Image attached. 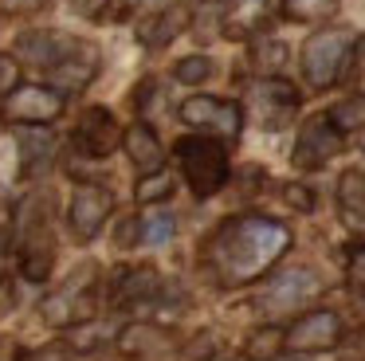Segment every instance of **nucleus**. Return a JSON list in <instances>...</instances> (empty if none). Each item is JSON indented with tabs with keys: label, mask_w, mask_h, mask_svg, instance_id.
I'll use <instances>...</instances> for the list:
<instances>
[{
	"label": "nucleus",
	"mask_w": 365,
	"mask_h": 361,
	"mask_svg": "<svg viewBox=\"0 0 365 361\" xmlns=\"http://www.w3.org/2000/svg\"><path fill=\"white\" fill-rule=\"evenodd\" d=\"M291 248L287 224L267 216H240L220 224L208 243V263L224 283H252Z\"/></svg>",
	"instance_id": "f257e3e1"
},
{
	"label": "nucleus",
	"mask_w": 365,
	"mask_h": 361,
	"mask_svg": "<svg viewBox=\"0 0 365 361\" xmlns=\"http://www.w3.org/2000/svg\"><path fill=\"white\" fill-rule=\"evenodd\" d=\"M349 55H354V31L346 28H326V31H314L302 47V75H307L310 86L326 91L341 78Z\"/></svg>",
	"instance_id": "f03ea898"
},
{
	"label": "nucleus",
	"mask_w": 365,
	"mask_h": 361,
	"mask_svg": "<svg viewBox=\"0 0 365 361\" xmlns=\"http://www.w3.org/2000/svg\"><path fill=\"white\" fill-rule=\"evenodd\" d=\"M177 157H181L185 180L197 196H212L228 180V153L220 141L212 138H181L177 141Z\"/></svg>",
	"instance_id": "7ed1b4c3"
},
{
	"label": "nucleus",
	"mask_w": 365,
	"mask_h": 361,
	"mask_svg": "<svg viewBox=\"0 0 365 361\" xmlns=\"http://www.w3.org/2000/svg\"><path fill=\"white\" fill-rule=\"evenodd\" d=\"M4 122L12 126H43L56 122L63 114V94L56 86H40V83H20L12 94H4Z\"/></svg>",
	"instance_id": "20e7f679"
},
{
	"label": "nucleus",
	"mask_w": 365,
	"mask_h": 361,
	"mask_svg": "<svg viewBox=\"0 0 365 361\" xmlns=\"http://www.w3.org/2000/svg\"><path fill=\"white\" fill-rule=\"evenodd\" d=\"M181 122L185 126H200V130H212V133H220L224 141H240L244 110H240V102H228V98L192 94V98L181 102Z\"/></svg>",
	"instance_id": "39448f33"
},
{
	"label": "nucleus",
	"mask_w": 365,
	"mask_h": 361,
	"mask_svg": "<svg viewBox=\"0 0 365 361\" xmlns=\"http://www.w3.org/2000/svg\"><path fill=\"white\" fill-rule=\"evenodd\" d=\"M110 208H114V196L106 193L103 185H79L75 188V196H71V208H67V224H71V232H75V240H95L98 232H103V224H106V216H110Z\"/></svg>",
	"instance_id": "423d86ee"
},
{
	"label": "nucleus",
	"mask_w": 365,
	"mask_h": 361,
	"mask_svg": "<svg viewBox=\"0 0 365 361\" xmlns=\"http://www.w3.org/2000/svg\"><path fill=\"white\" fill-rule=\"evenodd\" d=\"M338 149H341V130L338 126H334L330 118H310V122L302 126L299 141H294L291 161L299 165V169H322Z\"/></svg>",
	"instance_id": "0eeeda50"
},
{
	"label": "nucleus",
	"mask_w": 365,
	"mask_h": 361,
	"mask_svg": "<svg viewBox=\"0 0 365 361\" xmlns=\"http://www.w3.org/2000/svg\"><path fill=\"white\" fill-rule=\"evenodd\" d=\"M338 337H341L338 314L334 310H310V314H302V318L291 322V330H287V350L318 353V350H330Z\"/></svg>",
	"instance_id": "6e6552de"
},
{
	"label": "nucleus",
	"mask_w": 365,
	"mask_h": 361,
	"mask_svg": "<svg viewBox=\"0 0 365 361\" xmlns=\"http://www.w3.org/2000/svg\"><path fill=\"white\" fill-rule=\"evenodd\" d=\"M51 263H56V240L48 232V220L32 216L24 224V240H20V271H24V279L43 283L51 275Z\"/></svg>",
	"instance_id": "1a4fd4ad"
},
{
	"label": "nucleus",
	"mask_w": 365,
	"mask_h": 361,
	"mask_svg": "<svg viewBox=\"0 0 365 361\" xmlns=\"http://www.w3.org/2000/svg\"><path fill=\"white\" fill-rule=\"evenodd\" d=\"M122 141V130L114 122V114L106 106H91L83 110L79 126H75V146L83 149L87 157H106L114 153V146Z\"/></svg>",
	"instance_id": "9d476101"
},
{
	"label": "nucleus",
	"mask_w": 365,
	"mask_h": 361,
	"mask_svg": "<svg viewBox=\"0 0 365 361\" xmlns=\"http://www.w3.org/2000/svg\"><path fill=\"white\" fill-rule=\"evenodd\" d=\"M318 295V275L314 271H283L279 279H271L267 295L259 298V306L267 314H287V310H299L307 298Z\"/></svg>",
	"instance_id": "9b49d317"
},
{
	"label": "nucleus",
	"mask_w": 365,
	"mask_h": 361,
	"mask_svg": "<svg viewBox=\"0 0 365 361\" xmlns=\"http://www.w3.org/2000/svg\"><path fill=\"white\" fill-rule=\"evenodd\" d=\"M95 71H98V51L91 44H83V39H75V47L48 71V75L59 91H83V86L95 78Z\"/></svg>",
	"instance_id": "f8f14e48"
},
{
	"label": "nucleus",
	"mask_w": 365,
	"mask_h": 361,
	"mask_svg": "<svg viewBox=\"0 0 365 361\" xmlns=\"http://www.w3.org/2000/svg\"><path fill=\"white\" fill-rule=\"evenodd\" d=\"M252 102L259 106V122L271 126V130H279V126L287 122V114L294 110L299 94H294V86L279 83V78H263V83L252 86Z\"/></svg>",
	"instance_id": "ddd939ff"
},
{
	"label": "nucleus",
	"mask_w": 365,
	"mask_h": 361,
	"mask_svg": "<svg viewBox=\"0 0 365 361\" xmlns=\"http://www.w3.org/2000/svg\"><path fill=\"white\" fill-rule=\"evenodd\" d=\"M75 47V39H67V36H59V31H28L24 39H20V59H28V63H36V67H56L59 59H63L67 51Z\"/></svg>",
	"instance_id": "4468645a"
},
{
	"label": "nucleus",
	"mask_w": 365,
	"mask_h": 361,
	"mask_svg": "<svg viewBox=\"0 0 365 361\" xmlns=\"http://www.w3.org/2000/svg\"><path fill=\"white\" fill-rule=\"evenodd\" d=\"M122 146H126L130 161H134L142 173H158L161 161H165V149H161L158 133H153L145 122H134V126H130V130L122 133Z\"/></svg>",
	"instance_id": "2eb2a0df"
},
{
	"label": "nucleus",
	"mask_w": 365,
	"mask_h": 361,
	"mask_svg": "<svg viewBox=\"0 0 365 361\" xmlns=\"http://www.w3.org/2000/svg\"><path fill=\"white\" fill-rule=\"evenodd\" d=\"M185 24H189V12H185V8H165V12L150 16V20L142 24L138 39H142L145 47H165L169 39H177L185 31Z\"/></svg>",
	"instance_id": "dca6fc26"
},
{
	"label": "nucleus",
	"mask_w": 365,
	"mask_h": 361,
	"mask_svg": "<svg viewBox=\"0 0 365 361\" xmlns=\"http://www.w3.org/2000/svg\"><path fill=\"white\" fill-rule=\"evenodd\" d=\"M158 290H161L158 271H153V267H134V271H126L118 279L114 298H118V302H126V306H134V302H150Z\"/></svg>",
	"instance_id": "f3484780"
},
{
	"label": "nucleus",
	"mask_w": 365,
	"mask_h": 361,
	"mask_svg": "<svg viewBox=\"0 0 365 361\" xmlns=\"http://www.w3.org/2000/svg\"><path fill=\"white\" fill-rule=\"evenodd\" d=\"M279 345H287V334H283V330H275V326H263V330H255V334L247 337L244 353L252 361H271L279 353Z\"/></svg>",
	"instance_id": "a211bd4d"
},
{
	"label": "nucleus",
	"mask_w": 365,
	"mask_h": 361,
	"mask_svg": "<svg viewBox=\"0 0 365 361\" xmlns=\"http://www.w3.org/2000/svg\"><path fill=\"white\" fill-rule=\"evenodd\" d=\"M334 8H338V0H283V16L299 24L326 20V16H334Z\"/></svg>",
	"instance_id": "6ab92c4d"
},
{
	"label": "nucleus",
	"mask_w": 365,
	"mask_h": 361,
	"mask_svg": "<svg viewBox=\"0 0 365 361\" xmlns=\"http://www.w3.org/2000/svg\"><path fill=\"white\" fill-rule=\"evenodd\" d=\"M20 149H24V169L36 173L40 165H48L51 153H56V138H51V133H24Z\"/></svg>",
	"instance_id": "aec40b11"
},
{
	"label": "nucleus",
	"mask_w": 365,
	"mask_h": 361,
	"mask_svg": "<svg viewBox=\"0 0 365 361\" xmlns=\"http://www.w3.org/2000/svg\"><path fill=\"white\" fill-rule=\"evenodd\" d=\"M173 232H177V220L169 216V212H150V216L142 220V243H150V248L169 243Z\"/></svg>",
	"instance_id": "412c9836"
},
{
	"label": "nucleus",
	"mask_w": 365,
	"mask_h": 361,
	"mask_svg": "<svg viewBox=\"0 0 365 361\" xmlns=\"http://www.w3.org/2000/svg\"><path fill=\"white\" fill-rule=\"evenodd\" d=\"M326 118H330V122L338 126L341 133L361 130V126H365V98H346V102H338V106H334Z\"/></svg>",
	"instance_id": "4be33fe9"
},
{
	"label": "nucleus",
	"mask_w": 365,
	"mask_h": 361,
	"mask_svg": "<svg viewBox=\"0 0 365 361\" xmlns=\"http://www.w3.org/2000/svg\"><path fill=\"white\" fill-rule=\"evenodd\" d=\"M138 200L142 204H158V200H165L169 193H173V177H169L165 169H158V173H145L142 180H138Z\"/></svg>",
	"instance_id": "5701e85b"
},
{
	"label": "nucleus",
	"mask_w": 365,
	"mask_h": 361,
	"mask_svg": "<svg viewBox=\"0 0 365 361\" xmlns=\"http://www.w3.org/2000/svg\"><path fill=\"white\" fill-rule=\"evenodd\" d=\"M287 59V47L279 44V39H259V44L252 47V63L263 71V75H271V71H279Z\"/></svg>",
	"instance_id": "b1692460"
},
{
	"label": "nucleus",
	"mask_w": 365,
	"mask_h": 361,
	"mask_svg": "<svg viewBox=\"0 0 365 361\" xmlns=\"http://www.w3.org/2000/svg\"><path fill=\"white\" fill-rule=\"evenodd\" d=\"M177 83H185V86H197V83H205L208 75H212V59H205V55H185L181 63H177Z\"/></svg>",
	"instance_id": "393cba45"
},
{
	"label": "nucleus",
	"mask_w": 365,
	"mask_h": 361,
	"mask_svg": "<svg viewBox=\"0 0 365 361\" xmlns=\"http://www.w3.org/2000/svg\"><path fill=\"white\" fill-rule=\"evenodd\" d=\"M338 196L349 212H365V173H346Z\"/></svg>",
	"instance_id": "a878e982"
},
{
	"label": "nucleus",
	"mask_w": 365,
	"mask_h": 361,
	"mask_svg": "<svg viewBox=\"0 0 365 361\" xmlns=\"http://www.w3.org/2000/svg\"><path fill=\"white\" fill-rule=\"evenodd\" d=\"M20 361H91L87 353H75L71 345H43V350L24 353Z\"/></svg>",
	"instance_id": "bb28decb"
},
{
	"label": "nucleus",
	"mask_w": 365,
	"mask_h": 361,
	"mask_svg": "<svg viewBox=\"0 0 365 361\" xmlns=\"http://www.w3.org/2000/svg\"><path fill=\"white\" fill-rule=\"evenodd\" d=\"M346 275L357 290H365V243H354L349 248V263H346Z\"/></svg>",
	"instance_id": "cd10ccee"
},
{
	"label": "nucleus",
	"mask_w": 365,
	"mask_h": 361,
	"mask_svg": "<svg viewBox=\"0 0 365 361\" xmlns=\"http://www.w3.org/2000/svg\"><path fill=\"white\" fill-rule=\"evenodd\" d=\"M20 86V67L12 55H0V94H12Z\"/></svg>",
	"instance_id": "c85d7f7f"
},
{
	"label": "nucleus",
	"mask_w": 365,
	"mask_h": 361,
	"mask_svg": "<svg viewBox=\"0 0 365 361\" xmlns=\"http://www.w3.org/2000/svg\"><path fill=\"white\" fill-rule=\"evenodd\" d=\"M283 196H287V204H291V208H299V212L314 208V193H310L307 185H283Z\"/></svg>",
	"instance_id": "c756f323"
},
{
	"label": "nucleus",
	"mask_w": 365,
	"mask_h": 361,
	"mask_svg": "<svg viewBox=\"0 0 365 361\" xmlns=\"http://www.w3.org/2000/svg\"><path fill=\"white\" fill-rule=\"evenodd\" d=\"M0 4L9 8V12H40L48 0H0Z\"/></svg>",
	"instance_id": "7c9ffc66"
},
{
	"label": "nucleus",
	"mask_w": 365,
	"mask_h": 361,
	"mask_svg": "<svg viewBox=\"0 0 365 361\" xmlns=\"http://www.w3.org/2000/svg\"><path fill=\"white\" fill-rule=\"evenodd\" d=\"M0 361H20V350L9 342V337H0Z\"/></svg>",
	"instance_id": "2f4dec72"
},
{
	"label": "nucleus",
	"mask_w": 365,
	"mask_h": 361,
	"mask_svg": "<svg viewBox=\"0 0 365 361\" xmlns=\"http://www.w3.org/2000/svg\"><path fill=\"white\" fill-rule=\"evenodd\" d=\"M4 267H9V235L0 228V279H4Z\"/></svg>",
	"instance_id": "473e14b6"
},
{
	"label": "nucleus",
	"mask_w": 365,
	"mask_h": 361,
	"mask_svg": "<svg viewBox=\"0 0 365 361\" xmlns=\"http://www.w3.org/2000/svg\"><path fill=\"white\" fill-rule=\"evenodd\" d=\"M267 8H283V0H267Z\"/></svg>",
	"instance_id": "72a5a7b5"
},
{
	"label": "nucleus",
	"mask_w": 365,
	"mask_h": 361,
	"mask_svg": "<svg viewBox=\"0 0 365 361\" xmlns=\"http://www.w3.org/2000/svg\"><path fill=\"white\" fill-rule=\"evenodd\" d=\"M361 224H365V220H361Z\"/></svg>",
	"instance_id": "f704fd0d"
}]
</instances>
